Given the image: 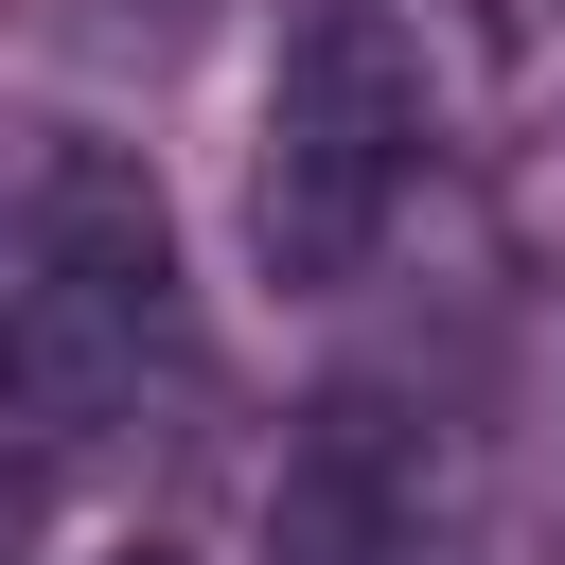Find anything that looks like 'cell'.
<instances>
[{
    "label": "cell",
    "instance_id": "3",
    "mask_svg": "<svg viewBox=\"0 0 565 565\" xmlns=\"http://www.w3.org/2000/svg\"><path fill=\"white\" fill-rule=\"evenodd\" d=\"M459 547H477V406H459V371H424V353L335 371L282 424L247 565H459Z\"/></svg>",
    "mask_w": 565,
    "mask_h": 565
},
{
    "label": "cell",
    "instance_id": "1",
    "mask_svg": "<svg viewBox=\"0 0 565 565\" xmlns=\"http://www.w3.org/2000/svg\"><path fill=\"white\" fill-rule=\"evenodd\" d=\"M177 388H194V300H177L159 177L88 124H18L0 141V512L159 441Z\"/></svg>",
    "mask_w": 565,
    "mask_h": 565
},
{
    "label": "cell",
    "instance_id": "2",
    "mask_svg": "<svg viewBox=\"0 0 565 565\" xmlns=\"http://www.w3.org/2000/svg\"><path fill=\"white\" fill-rule=\"evenodd\" d=\"M441 159V71L388 0H300L265 53V141H247V247L265 282H371V247L406 230Z\"/></svg>",
    "mask_w": 565,
    "mask_h": 565
}]
</instances>
